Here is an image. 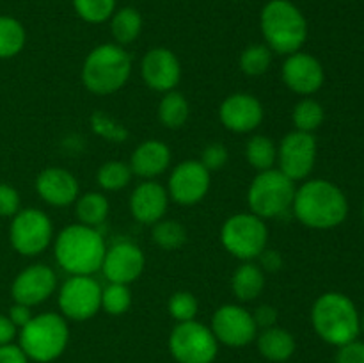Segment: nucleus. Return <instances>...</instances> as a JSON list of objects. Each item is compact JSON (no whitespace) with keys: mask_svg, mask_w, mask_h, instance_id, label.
<instances>
[{"mask_svg":"<svg viewBox=\"0 0 364 363\" xmlns=\"http://www.w3.org/2000/svg\"><path fill=\"white\" fill-rule=\"evenodd\" d=\"M359 326H361V331H364V312H363V315L359 317Z\"/></svg>","mask_w":364,"mask_h":363,"instance_id":"45","label":"nucleus"},{"mask_svg":"<svg viewBox=\"0 0 364 363\" xmlns=\"http://www.w3.org/2000/svg\"><path fill=\"white\" fill-rule=\"evenodd\" d=\"M25 28L16 18L0 16V59L18 56L25 46Z\"/></svg>","mask_w":364,"mask_h":363,"instance_id":"28","label":"nucleus"},{"mask_svg":"<svg viewBox=\"0 0 364 363\" xmlns=\"http://www.w3.org/2000/svg\"><path fill=\"white\" fill-rule=\"evenodd\" d=\"M73 7L87 23H103L116 13V0H73Z\"/></svg>","mask_w":364,"mask_h":363,"instance_id":"33","label":"nucleus"},{"mask_svg":"<svg viewBox=\"0 0 364 363\" xmlns=\"http://www.w3.org/2000/svg\"><path fill=\"white\" fill-rule=\"evenodd\" d=\"M142 28V16L135 7H123L112 14L110 31L117 45H130L137 39Z\"/></svg>","mask_w":364,"mask_h":363,"instance_id":"27","label":"nucleus"},{"mask_svg":"<svg viewBox=\"0 0 364 363\" xmlns=\"http://www.w3.org/2000/svg\"><path fill=\"white\" fill-rule=\"evenodd\" d=\"M363 217H364V206H363Z\"/></svg>","mask_w":364,"mask_h":363,"instance_id":"46","label":"nucleus"},{"mask_svg":"<svg viewBox=\"0 0 364 363\" xmlns=\"http://www.w3.org/2000/svg\"><path fill=\"white\" fill-rule=\"evenodd\" d=\"M132 73V57L121 45L105 43L89 52L82 66V82L95 95H110L123 88Z\"/></svg>","mask_w":364,"mask_h":363,"instance_id":"5","label":"nucleus"},{"mask_svg":"<svg viewBox=\"0 0 364 363\" xmlns=\"http://www.w3.org/2000/svg\"><path fill=\"white\" fill-rule=\"evenodd\" d=\"M217 344L212 330L196 320L178 322L169 337L171 354L178 363H212L219 351Z\"/></svg>","mask_w":364,"mask_h":363,"instance_id":"9","label":"nucleus"},{"mask_svg":"<svg viewBox=\"0 0 364 363\" xmlns=\"http://www.w3.org/2000/svg\"><path fill=\"white\" fill-rule=\"evenodd\" d=\"M151 235L153 241L167 251L181 248L187 242V230L183 228V224L174 219H160L153 226Z\"/></svg>","mask_w":364,"mask_h":363,"instance_id":"31","label":"nucleus"},{"mask_svg":"<svg viewBox=\"0 0 364 363\" xmlns=\"http://www.w3.org/2000/svg\"><path fill=\"white\" fill-rule=\"evenodd\" d=\"M171 164V149L162 141H146L135 148L130 159L132 173L141 178H155Z\"/></svg>","mask_w":364,"mask_h":363,"instance_id":"22","label":"nucleus"},{"mask_svg":"<svg viewBox=\"0 0 364 363\" xmlns=\"http://www.w3.org/2000/svg\"><path fill=\"white\" fill-rule=\"evenodd\" d=\"M212 333L224 345L244 347L255 340L258 326L251 312L238 305H224L213 313Z\"/></svg>","mask_w":364,"mask_h":363,"instance_id":"13","label":"nucleus"},{"mask_svg":"<svg viewBox=\"0 0 364 363\" xmlns=\"http://www.w3.org/2000/svg\"><path fill=\"white\" fill-rule=\"evenodd\" d=\"M7 317H9L11 322H13L16 327H23L25 324L32 319V313L28 306L20 305V302H14V306H11L9 315Z\"/></svg>","mask_w":364,"mask_h":363,"instance_id":"42","label":"nucleus"},{"mask_svg":"<svg viewBox=\"0 0 364 363\" xmlns=\"http://www.w3.org/2000/svg\"><path fill=\"white\" fill-rule=\"evenodd\" d=\"M169 308L171 317L178 322H187V320H194V317L198 315V299L192 292L180 290L174 292L169 299Z\"/></svg>","mask_w":364,"mask_h":363,"instance_id":"36","label":"nucleus"},{"mask_svg":"<svg viewBox=\"0 0 364 363\" xmlns=\"http://www.w3.org/2000/svg\"><path fill=\"white\" fill-rule=\"evenodd\" d=\"M269 228L262 217L255 214H237L223 224L220 242L237 258L249 260L258 258L267 249Z\"/></svg>","mask_w":364,"mask_h":363,"instance_id":"8","label":"nucleus"},{"mask_svg":"<svg viewBox=\"0 0 364 363\" xmlns=\"http://www.w3.org/2000/svg\"><path fill=\"white\" fill-rule=\"evenodd\" d=\"M336 363H364V342H359L355 338L348 344L340 345Z\"/></svg>","mask_w":364,"mask_h":363,"instance_id":"39","label":"nucleus"},{"mask_svg":"<svg viewBox=\"0 0 364 363\" xmlns=\"http://www.w3.org/2000/svg\"><path fill=\"white\" fill-rule=\"evenodd\" d=\"M0 363H28V358L20 345L7 344L0 345Z\"/></svg>","mask_w":364,"mask_h":363,"instance_id":"41","label":"nucleus"},{"mask_svg":"<svg viewBox=\"0 0 364 363\" xmlns=\"http://www.w3.org/2000/svg\"><path fill=\"white\" fill-rule=\"evenodd\" d=\"M316 139L309 132L294 130L284 135L277 149L279 171L290 180H304L315 167Z\"/></svg>","mask_w":364,"mask_h":363,"instance_id":"12","label":"nucleus"},{"mask_svg":"<svg viewBox=\"0 0 364 363\" xmlns=\"http://www.w3.org/2000/svg\"><path fill=\"white\" fill-rule=\"evenodd\" d=\"M16 333H18V327L11 322L9 317L0 313V345L13 344Z\"/></svg>","mask_w":364,"mask_h":363,"instance_id":"43","label":"nucleus"},{"mask_svg":"<svg viewBox=\"0 0 364 363\" xmlns=\"http://www.w3.org/2000/svg\"><path fill=\"white\" fill-rule=\"evenodd\" d=\"M141 71L146 85L159 93L173 91L181 78L180 60L169 48H164V46L153 48L146 53Z\"/></svg>","mask_w":364,"mask_h":363,"instance_id":"19","label":"nucleus"},{"mask_svg":"<svg viewBox=\"0 0 364 363\" xmlns=\"http://www.w3.org/2000/svg\"><path fill=\"white\" fill-rule=\"evenodd\" d=\"M146 265L144 253L132 242H117L105 251L102 273L110 283L128 285L137 280Z\"/></svg>","mask_w":364,"mask_h":363,"instance_id":"16","label":"nucleus"},{"mask_svg":"<svg viewBox=\"0 0 364 363\" xmlns=\"http://www.w3.org/2000/svg\"><path fill=\"white\" fill-rule=\"evenodd\" d=\"M294 214L304 226L331 230L347 219L348 201L338 185L327 180H309L295 191Z\"/></svg>","mask_w":364,"mask_h":363,"instance_id":"1","label":"nucleus"},{"mask_svg":"<svg viewBox=\"0 0 364 363\" xmlns=\"http://www.w3.org/2000/svg\"><path fill=\"white\" fill-rule=\"evenodd\" d=\"M36 191L43 201L52 206H68L77 201L78 182L63 167H46L36 178Z\"/></svg>","mask_w":364,"mask_h":363,"instance_id":"20","label":"nucleus"},{"mask_svg":"<svg viewBox=\"0 0 364 363\" xmlns=\"http://www.w3.org/2000/svg\"><path fill=\"white\" fill-rule=\"evenodd\" d=\"M295 182L279 169L259 171L247 191V205L255 216L274 219L287 212L295 198Z\"/></svg>","mask_w":364,"mask_h":363,"instance_id":"7","label":"nucleus"},{"mask_svg":"<svg viewBox=\"0 0 364 363\" xmlns=\"http://www.w3.org/2000/svg\"><path fill=\"white\" fill-rule=\"evenodd\" d=\"M272 60V52L267 45H251L242 52L240 68L249 77H259L265 73Z\"/></svg>","mask_w":364,"mask_h":363,"instance_id":"34","label":"nucleus"},{"mask_svg":"<svg viewBox=\"0 0 364 363\" xmlns=\"http://www.w3.org/2000/svg\"><path fill=\"white\" fill-rule=\"evenodd\" d=\"M52 221L38 209L18 210L13 216L9 228V238L13 248L20 255L36 256L45 251L52 242Z\"/></svg>","mask_w":364,"mask_h":363,"instance_id":"10","label":"nucleus"},{"mask_svg":"<svg viewBox=\"0 0 364 363\" xmlns=\"http://www.w3.org/2000/svg\"><path fill=\"white\" fill-rule=\"evenodd\" d=\"M226 162H228V148L226 146L219 144V142H213V144L206 146L205 152H203L201 164L210 171V173H212V171L220 169Z\"/></svg>","mask_w":364,"mask_h":363,"instance_id":"38","label":"nucleus"},{"mask_svg":"<svg viewBox=\"0 0 364 363\" xmlns=\"http://www.w3.org/2000/svg\"><path fill=\"white\" fill-rule=\"evenodd\" d=\"M262 34L270 52L291 56L308 39V21L290 0H270L259 16Z\"/></svg>","mask_w":364,"mask_h":363,"instance_id":"3","label":"nucleus"},{"mask_svg":"<svg viewBox=\"0 0 364 363\" xmlns=\"http://www.w3.org/2000/svg\"><path fill=\"white\" fill-rule=\"evenodd\" d=\"M219 117L228 130L247 134L262 125L263 105L256 96L247 93H235L220 103Z\"/></svg>","mask_w":364,"mask_h":363,"instance_id":"18","label":"nucleus"},{"mask_svg":"<svg viewBox=\"0 0 364 363\" xmlns=\"http://www.w3.org/2000/svg\"><path fill=\"white\" fill-rule=\"evenodd\" d=\"M132 305V292L128 285L109 283L102 288V308L110 315H123Z\"/></svg>","mask_w":364,"mask_h":363,"instance_id":"35","label":"nucleus"},{"mask_svg":"<svg viewBox=\"0 0 364 363\" xmlns=\"http://www.w3.org/2000/svg\"><path fill=\"white\" fill-rule=\"evenodd\" d=\"M70 340V327L59 313H39L20 327V347L28 359L48 363L59 358Z\"/></svg>","mask_w":364,"mask_h":363,"instance_id":"6","label":"nucleus"},{"mask_svg":"<svg viewBox=\"0 0 364 363\" xmlns=\"http://www.w3.org/2000/svg\"><path fill=\"white\" fill-rule=\"evenodd\" d=\"M188 112H191V107H188L187 98L178 91L166 93L159 103L160 123L171 130L183 127L188 120Z\"/></svg>","mask_w":364,"mask_h":363,"instance_id":"25","label":"nucleus"},{"mask_svg":"<svg viewBox=\"0 0 364 363\" xmlns=\"http://www.w3.org/2000/svg\"><path fill=\"white\" fill-rule=\"evenodd\" d=\"M210 191V171L201 160H185L178 164L169 177V192L167 194L178 205L191 206L201 201Z\"/></svg>","mask_w":364,"mask_h":363,"instance_id":"14","label":"nucleus"},{"mask_svg":"<svg viewBox=\"0 0 364 363\" xmlns=\"http://www.w3.org/2000/svg\"><path fill=\"white\" fill-rule=\"evenodd\" d=\"M311 322L316 335L336 347L355 340L361 333L358 308L341 292H326L316 299L311 310Z\"/></svg>","mask_w":364,"mask_h":363,"instance_id":"4","label":"nucleus"},{"mask_svg":"<svg viewBox=\"0 0 364 363\" xmlns=\"http://www.w3.org/2000/svg\"><path fill=\"white\" fill-rule=\"evenodd\" d=\"M262 255H265V251H263ZM263 263L267 265V269L276 270V269H279V267H281V258L277 256L276 251H267V255L263 256Z\"/></svg>","mask_w":364,"mask_h":363,"instance_id":"44","label":"nucleus"},{"mask_svg":"<svg viewBox=\"0 0 364 363\" xmlns=\"http://www.w3.org/2000/svg\"><path fill=\"white\" fill-rule=\"evenodd\" d=\"M169 194L166 187L156 182H142L130 196V210L135 221L142 224H155L166 214Z\"/></svg>","mask_w":364,"mask_h":363,"instance_id":"21","label":"nucleus"},{"mask_svg":"<svg viewBox=\"0 0 364 363\" xmlns=\"http://www.w3.org/2000/svg\"><path fill=\"white\" fill-rule=\"evenodd\" d=\"M245 157H247V162L251 164L255 169H272L274 164H276L277 160V148L270 137H265V135H255V137H251L247 141V146H245Z\"/></svg>","mask_w":364,"mask_h":363,"instance_id":"29","label":"nucleus"},{"mask_svg":"<svg viewBox=\"0 0 364 363\" xmlns=\"http://www.w3.org/2000/svg\"><path fill=\"white\" fill-rule=\"evenodd\" d=\"M258 349L263 358L270 362H287L295 352V338L283 327H267L258 337Z\"/></svg>","mask_w":364,"mask_h":363,"instance_id":"23","label":"nucleus"},{"mask_svg":"<svg viewBox=\"0 0 364 363\" xmlns=\"http://www.w3.org/2000/svg\"><path fill=\"white\" fill-rule=\"evenodd\" d=\"M59 308L71 320H87L102 308V287L91 276H71L59 290Z\"/></svg>","mask_w":364,"mask_h":363,"instance_id":"11","label":"nucleus"},{"mask_svg":"<svg viewBox=\"0 0 364 363\" xmlns=\"http://www.w3.org/2000/svg\"><path fill=\"white\" fill-rule=\"evenodd\" d=\"M20 210V194L14 187L0 184V217H13Z\"/></svg>","mask_w":364,"mask_h":363,"instance_id":"37","label":"nucleus"},{"mask_svg":"<svg viewBox=\"0 0 364 363\" xmlns=\"http://www.w3.org/2000/svg\"><path fill=\"white\" fill-rule=\"evenodd\" d=\"M252 319H255L256 326L267 330V327L276 326L277 310L274 308V306H270V305H262V306H258V308H256L255 313H252Z\"/></svg>","mask_w":364,"mask_h":363,"instance_id":"40","label":"nucleus"},{"mask_svg":"<svg viewBox=\"0 0 364 363\" xmlns=\"http://www.w3.org/2000/svg\"><path fill=\"white\" fill-rule=\"evenodd\" d=\"M265 288V274L255 263H244L231 278V290L240 301H252Z\"/></svg>","mask_w":364,"mask_h":363,"instance_id":"24","label":"nucleus"},{"mask_svg":"<svg viewBox=\"0 0 364 363\" xmlns=\"http://www.w3.org/2000/svg\"><path fill=\"white\" fill-rule=\"evenodd\" d=\"M75 214L80 224L96 228L109 216V199L102 192H85L77 198Z\"/></svg>","mask_w":364,"mask_h":363,"instance_id":"26","label":"nucleus"},{"mask_svg":"<svg viewBox=\"0 0 364 363\" xmlns=\"http://www.w3.org/2000/svg\"><path fill=\"white\" fill-rule=\"evenodd\" d=\"M57 287V276L52 267L45 263H36L27 267L14 278L11 285V295L14 302L25 306H36L45 302Z\"/></svg>","mask_w":364,"mask_h":363,"instance_id":"15","label":"nucleus"},{"mask_svg":"<svg viewBox=\"0 0 364 363\" xmlns=\"http://www.w3.org/2000/svg\"><path fill=\"white\" fill-rule=\"evenodd\" d=\"M132 174L134 173H132L128 164L119 162V160H110V162H105L100 167L96 180H98L100 187L112 192L127 187L132 180Z\"/></svg>","mask_w":364,"mask_h":363,"instance_id":"32","label":"nucleus"},{"mask_svg":"<svg viewBox=\"0 0 364 363\" xmlns=\"http://www.w3.org/2000/svg\"><path fill=\"white\" fill-rule=\"evenodd\" d=\"M283 82L288 89L302 96H309L318 91L326 80L323 66L311 53L295 52L287 57L283 64Z\"/></svg>","mask_w":364,"mask_h":363,"instance_id":"17","label":"nucleus"},{"mask_svg":"<svg viewBox=\"0 0 364 363\" xmlns=\"http://www.w3.org/2000/svg\"><path fill=\"white\" fill-rule=\"evenodd\" d=\"M323 117H326L323 107L313 98L301 100L291 112L295 128L301 132H309V134H313L323 123Z\"/></svg>","mask_w":364,"mask_h":363,"instance_id":"30","label":"nucleus"},{"mask_svg":"<svg viewBox=\"0 0 364 363\" xmlns=\"http://www.w3.org/2000/svg\"><path fill=\"white\" fill-rule=\"evenodd\" d=\"M55 260L71 276H91L102 269L107 246L96 228L71 224L55 238Z\"/></svg>","mask_w":364,"mask_h":363,"instance_id":"2","label":"nucleus"}]
</instances>
